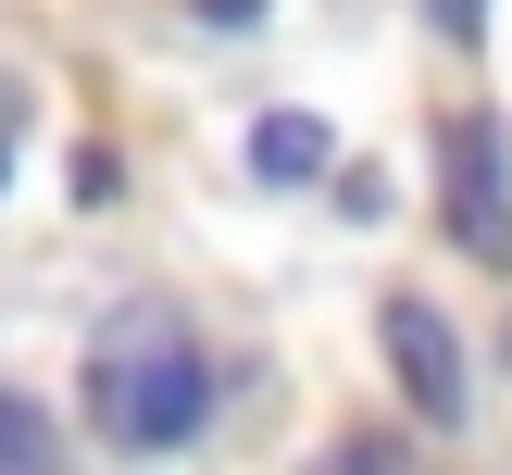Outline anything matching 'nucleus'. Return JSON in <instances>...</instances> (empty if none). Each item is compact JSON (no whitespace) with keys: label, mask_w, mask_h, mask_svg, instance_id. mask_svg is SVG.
Returning <instances> with one entry per match:
<instances>
[{"label":"nucleus","mask_w":512,"mask_h":475,"mask_svg":"<svg viewBox=\"0 0 512 475\" xmlns=\"http://www.w3.org/2000/svg\"><path fill=\"white\" fill-rule=\"evenodd\" d=\"M88 438L100 450H188L213 425V350L188 338L175 300H113L88 325Z\"/></svg>","instance_id":"obj_1"},{"label":"nucleus","mask_w":512,"mask_h":475,"mask_svg":"<svg viewBox=\"0 0 512 475\" xmlns=\"http://www.w3.org/2000/svg\"><path fill=\"white\" fill-rule=\"evenodd\" d=\"M50 438H63V425H50L38 400H0V463H50Z\"/></svg>","instance_id":"obj_5"},{"label":"nucleus","mask_w":512,"mask_h":475,"mask_svg":"<svg viewBox=\"0 0 512 475\" xmlns=\"http://www.w3.org/2000/svg\"><path fill=\"white\" fill-rule=\"evenodd\" d=\"M438 213L475 263H512V125L475 113V100L438 125Z\"/></svg>","instance_id":"obj_3"},{"label":"nucleus","mask_w":512,"mask_h":475,"mask_svg":"<svg viewBox=\"0 0 512 475\" xmlns=\"http://www.w3.org/2000/svg\"><path fill=\"white\" fill-rule=\"evenodd\" d=\"M375 350H388V375H400V400H413L425 438H463L475 425V350H463V325H450L438 300L400 288L388 313H375Z\"/></svg>","instance_id":"obj_2"},{"label":"nucleus","mask_w":512,"mask_h":475,"mask_svg":"<svg viewBox=\"0 0 512 475\" xmlns=\"http://www.w3.org/2000/svg\"><path fill=\"white\" fill-rule=\"evenodd\" d=\"M113 188H125V163H113V150L88 138V150H75V200H88V213H100V200H113Z\"/></svg>","instance_id":"obj_7"},{"label":"nucleus","mask_w":512,"mask_h":475,"mask_svg":"<svg viewBox=\"0 0 512 475\" xmlns=\"http://www.w3.org/2000/svg\"><path fill=\"white\" fill-rule=\"evenodd\" d=\"M13 138H25V75H0V188H13Z\"/></svg>","instance_id":"obj_8"},{"label":"nucleus","mask_w":512,"mask_h":475,"mask_svg":"<svg viewBox=\"0 0 512 475\" xmlns=\"http://www.w3.org/2000/svg\"><path fill=\"white\" fill-rule=\"evenodd\" d=\"M425 25H438L450 50H475V38H488V0H425Z\"/></svg>","instance_id":"obj_6"},{"label":"nucleus","mask_w":512,"mask_h":475,"mask_svg":"<svg viewBox=\"0 0 512 475\" xmlns=\"http://www.w3.org/2000/svg\"><path fill=\"white\" fill-rule=\"evenodd\" d=\"M250 175H263V188L338 175V125H325V113H263V125H250Z\"/></svg>","instance_id":"obj_4"},{"label":"nucleus","mask_w":512,"mask_h":475,"mask_svg":"<svg viewBox=\"0 0 512 475\" xmlns=\"http://www.w3.org/2000/svg\"><path fill=\"white\" fill-rule=\"evenodd\" d=\"M250 13H263V0H200V25H250Z\"/></svg>","instance_id":"obj_9"}]
</instances>
